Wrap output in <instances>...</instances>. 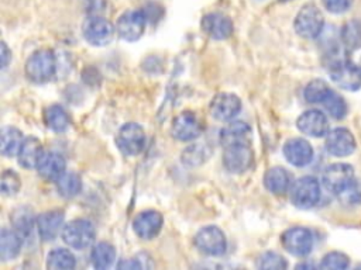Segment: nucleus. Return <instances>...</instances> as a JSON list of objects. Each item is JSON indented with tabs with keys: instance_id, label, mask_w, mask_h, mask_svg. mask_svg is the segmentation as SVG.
<instances>
[{
	"instance_id": "f257e3e1",
	"label": "nucleus",
	"mask_w": 361,
	"mask_h": 270,
	"mask_svg": "<svg viewBox=\"0 0 361 270\" xmlns=\"http://www.w3.org/2000/svg\"><path fill=\"white\" fill-rule=\"evenodd\" d=\"M55 72L56 58L51 49H38L32 52L25 62V76L32 83H47L55 76Z\"/></svg>"
},
{
	"instance_id": "f03ea898",
	"label": "nucleus",
	"mask_w": 361,
	"mask_h": 270,
	"mask_svg": "<svg viewBox=\"0 0 361 270\" xmlns=\"http://www.w3.org/2000/svg\"><path fill=\"white\" fill-rule=\"evenodd\" d=\"M96 238V229L93 224L87 219L78 218L72 219L62 228L63 242L76 250H83L93 245Z\"/></svg>"
},
{
	"instance_id": "7ed1b4c3",
	"label": "nucleus",
	"mask_w": 361,
	"mask_h": 270,
	"mask_svg": "<svg viewBox=\"0 0 361 270\" xmlns=\"http://www.w3.org/2000/svg\"><path fill=\"white\" fill-rule=\"evenodd\" d=\"M252 162H254V153L247 139L224 145L223 165L230 173H234V174L244 173L252 166Z\"/></svg>"
},
{
	"instance_id": "20e7f679",
	"label": "nucleus",
	"mask_w": 361,
	"mask_h": 270,
	"mask_svg": "<svg viewBox=\"0 0 361 270\" xmlns=\"http://www.w3.org/2000/svg\"><path fill=\"white\" fill-rule=\"evenodd\" d=\"M355 180L357 179L354 176V169L348 163L329 165L322 174L323 186L337 195H340L351 184H354Z\"/></svg>"
},
{
	"instance_id": "39448f33",
	"label": "nucleus",
	"mask_w": 361,
	"mask_h": 270,
	"mask_svg": "<svg viewBox=\"0 0 361 270\" xmlns=\"http://www.w3.org/2000/svg\"><path fill=\"white\" fill-rule=\"evenodd\" d=\"M319 198L320 184L312 176H303L290 186V201L298 208H312L317 204Z\"/></svg>"
},
{
	"instance_id": "423d86ee",
	"label": "nucleus",
	"mask_w": 361,
	"mask_h": 270,
	"mask_svg": "<svg viewBox=\"0 0 361 270\" xmlns=\"http://www.w3.org/2000/svg\"><path fill=\"white\" fill-rule=\"evenodd\" d=\"M116 145L126 156L141 153L145 146V132L142 127L137 122L124 124L116 135Z\"/></svg>"
},
{
	"instance_id": "0eeeda50",
	"label": "nucleus",
	"mask_w": 361,
	"mask_h": 270,
	"mask_svg": "<svg viewBox=\"0 0 361 270\" xmlns=\"http://www.w3.org/2000/svg\"><path fill=\"white\" fill-rule=\"evenodd\" d=\"M85 39L93 46H106L114 35L113 24L102 15H87L82 24Z\"/></svg>"
},
{
	"instance_id": "6e6552de",
	"label": "nucleus",
	"mask_w": 361,
	"mask_h": 270,
	"mask_svg": "<svg viewBox=\"0 0 361 270\" xmlns=\"http://www.w3.org/2000/svg\"><path fill=\"white\" fill-rule=\"evenodd\" d=\"M295 31L306 38V39H314L320 35L324 20L322 15V11L314 4H306L300 8L295 18Z\"/></svg>"
},
{
	"instance_id": "1a4fd4ad",
	"label": "nucleus",
	"mask_w": 361,
	"mask_h": 270,
	"mask_svg": "<svg viewBox=\"0 0 361 270\" xmlns=\"http://www.w3.org/2000/svg\"><path fill=\"white\" fill-rule=\"evenodd\" d=\"M147 21L148 17L144 10H128L118 17L116 31L121 39L133 42L141 38L147 27Z\"/></svg>"
},
{
	"instance_id": "9d476101",
	"label": "nucleus",
	"mask_w": 361,
	"mask_h": 270,
	"mask_svg": "<svg viewBox=\"0 0 361 270\" xmlns=\"http://www.w3.org/2000/svg\"><path fill=\"white\" fill-rule=\"evenodd\" d=\"M195 246L204 255L220 256L227 249V240L219 226L209 225L197 231L195 235Z\"/></svg>"
},
{
	"instance_id": "9b49d317",
	"label": "nucleus",
	"mask_w": 361,
	"mask_h": 270,
	"mask_svg": "<svg viewBox=\"0 0 361 270\" xmlns=\"http://www.w3.org/2000/svg\"><path fill=\"white\" fill-rule=\"evenodd\" d=\"M281 242L285 250L290 255L306 256L313 248V235L307 228L293 226L282 233Z\"/></svg>"
},
{
	"instance_id": "f8f14e48",
	"label": "nucleus",
	"mask_w": 361,
	"mask_h": 270,
	"mask_svg": "<svg viewBox=\"0 0 361 270\" xmlns=\"http://www.w3.org/2000/svg\"><path fill=\"white\" fill-rule=\"evenodd\" d=\"M330 77L344 90L355 91L361 87V68L350 60L334 62L330 69Z\"/></svg>"
},
{
	"instance_id": "ddd939ff",
	"label": "nucleus",
	"mask_w": 361,
	"mask_h": 270,
	"mask_svg": "<svg viewBox=\"0 0 361 270\" xmlns=\"http://www.w3.org/2000/svg\"><path fill=\"white\" fill-rule=\"evenodd\" d=\"M203 131L202 121L193 111H182L178 114L171 125V135L182 142L197 138Z\"/></svg>"
},
{
	"instance_id": "4468645a",
	"label": "nucleus",
	"mask_w": 361,
	"mask_h": 270,
	"mask_svg": "<svg viewBox=\"0 0 361 270\" xmlns=\"http://www.w3.org/2000/svg\"><path fill=\"white\" fill-rule=\"evenodd\" d=\"M164 225L162 214L155 210H145L135 215L133 219V229L135 235L141 239L155 238Z\"/></svg>"
},
{
	"instance_id": "2eb2a0df",
	"label": "nucleus",
	"mask_w": 361,
	"mask_h": 270,
	"mask_svg": "<svg viewBox=\"0 0 361 270\" xmlns=\"http://www.w3.org/2000/svg\"><path fill=\"white\" fill-rule=\"evenodd\" d=\"M241 100L233 93H219L210 101V112L219 121H230L241 111Z\"/></svg>"
},
{
	"instance_id": "dca6fc26",
	"label": "nucleus",
	"mask_w": 361,
	"mask_h": 270,
	"mask_svg": "<svg viewBox=\"0 0 361 270\" xmlns=\"http://www.w3.org/2000/svg\"><path fill=\"white\" fill-rule=\"evenodd\" d=\"M202 30L213 39H227L233 34V21L223 13H209L202 18Z\"/></svg>"
},
{
	"instance_id": "f3484780",
	"label": "nucleus",
	"mask_w": 361,
	"mask_h": 270,
	"mask_svg": "<svg viewBox=\"0 0 361 270\" xmlns=\"http://www.w3.org/2000/svg\"><path fill=\"white\" fill-rule=\"evenodd\" d=\"M326 150L333 156H347L355 149V139L345 128H334L326 135Z\"/></svg>"
},
{
	"instance_id": "a211bd4d",
	"label": "nucleus",
	"mask_w": 361,
	"mask_h": 270,
	"mask_svg": "<svg viewBox=\"0 0 361 270\" xmlns=\"http://www.w3.org/2000/svg\"><path fill=\"white\" fill-rule=\"evenodd\" d=\"M296 125L302 134L314 138H320L329 131L327 118L319 110H307L302 112L296 121Z\"/></svg>"
},
{
	"instance_id": "6ab92c4d",
	"label": "nucleus",
	"mask_w": 361,
	"mask_h": 270,
	"mask_svg": "<svg viewBox=\"0 0 361 270\" xmlns=\"http://www.w3.org/2000/svg\"><path fill=\"white\" fill-rule=\"evenodd\" d=\"M65 214L62 210H49L37 217V229L42 240H52L63 228Z\"/></svg>"
},
{
	"instance_id": "aec40b11",
	"label": "nucleus",
	"mask_w": 361,
	"mask_h": 270,
	"mask_svg": "<svg viewBox=\"0 0 361 270\" xmlns=\"http://www.w3.org/2000/svg\"><path fill=\"white\" fill-rule=\"evenodd\" d=\"M283 156L293 166H306L312 162L313 149L303 138H292L283 145Z\"/></svg>"
},
{
	"instance_id": "412c9836",
	"label": "nucleus",
	"mask_w": 361,
	"mask_h": 270,
	"mask_svg": "<svg viewBox=\"0 0 361 270\" xmlns=\"http://www.w3.org/2000/svg\"><path fill=\"white\" fill-rule=\"evenodd\" d=\"M38 174L48 181H56L65 173V159L61 153L47 150L37 165Z\"/></svg>"
},
{
	"instance_id": "4be33fe9",
	"label": "nucleus",
	"mask_w": 361,
	"mask_h": 270,
	"mask_svg": "<svg viewBox=\"0 0 361 270\" xmlns=\"http://www.w3.org/2000/svg\"><path fill=\"white\" fill-rule=\"evenodd\" d=\"M44 152L45 150L38 138L27 136V138H24L21 148L18 150V155H17L18 165L23 166L24 169H34V167H37Z\"/></svg>"
},
{
	"instance_id": "5701e85b",
	"label": "nucleus",
	"mask_w": 361,
	"mask_h": 270,
	"mask_svg": "<svg viewBox=\"0 0 361 270\" xmlns=\"http://www.w3.org/2000/svg\"><path fill=\"white\" fill-rule=\"evenodd\" d=\"M264 186L272 194L282 195L290 188V173L281 166L269 167L264 174Z\"/></svg>"
},
{
	"instance_id": "b1692460",
	"label": "nucleus",
	"mask_w": 361,
	"mask_h": 270,
	"mask_svg": "<svg viewBox=\"0 0 361 270\" xmlns=\"http://www.w3.org/2000/svg\"><path fill=\"white\" fill-rule=\"evenodd\" d=\"M23 236L16 229L3 228L0 232V259L3 262L17 257L21 250Z\"/></svg>"
},
{
	"instance_id": "393cba45",
	"label": "nucleus",
	"mask_w": 361,
	"mask_h": 270,
	"mask_svg": "<svg viewBox=\"0 0 361 270\" xmlns=\"http://www.w3.org/2000/svg\"><path fill=\"white\" fill-rule=\"evenodd\" d=\"M44 122L54 132H63L68 129L71 120L62 105L52 104L44 110Z\"/></svg>"
},
{
	"instance_id": "a878e982",
	"label": "nucleus",
	"mask_w": 361,
	"mask_h": 270,
	"mask_svg": "<svg viewBox=\"0 0 361 270\" xmlns=\"http://www.w3.org/2000/svg\"><path fill=\"white\" fill-rule=\"evenodd\" d=\"M1 155L7 158H13L18 155L21 143L24 141L23 132L16 127H3L1 129Z\"/></svg>"
},
{
	"instance_id": "bb28decb",
	"label": "nucleus",
	"mask_w": 361,
	"mask_h": 270,
	"mask_svg": "<svg viewBox=\"0 0 361 270\" xmlns=\"http://www.w3.org/2000/svg\"><path fill=\"white\" fill-rule=\"evenodd\" d=\"M116 259L114 246L109 242H99L92 248L90 260L96 269H109Z\"/></svg>"
},
{
	"instance_id": "cd10ccee",
	"label": "nucleus",
	"mask_w": 361,
	"mask_h": 270,
	"mask_svg": "<svg viewBox=\"0 0 361 270\" xmlns=\"http://www.w3.org/2000/svg\"><path fill=\"white\" fill-rule=\"evenodd\" d=\"M11 221L14 225V229L24 238L30 236L34 225H37V218H34L32 212L27 207H20L13 211L11 214Z\"/></svg>"
},
{
	"instance_id": "c85d7f7f",
	"label": "nucleus",
	"mask_w": 361,
	"mask_h": 270,
	"mask_svg": "<svg viewBox=\"0 0 361 270\" xmlns=\"http://www.w3.org/2000/svg\"><path fill=\"white\" fill-rule=\"evenodd\" d=\"M76 264V259L73 253L63 248H56L48 253L47 257V266L49 269L56 270H71Z\"/></svg>"
},
{
	"instance_id": "c756f323",
	"label": "nucleus",
	"mask_w": 361,
	"mask_h": 270,
	"mask_svg": "<svg viewBox=\"0 0 361 270\" xmlns=\"http://www.w3.org/2000/svg\"><path fill=\"white\" fill-rule=\"evenodd\" d=\"M55 183H56L58 194L63 198L75 197L82 188L80 177L73 172H65L63 174H61V177Z\"/></svg>"
},
{
	"instance_id": "7c9ffc66",
	"label": "nucleus",
	"mask_w": 361,
	"mask_h": 270,
	"mask_svg": "<svg viewBox=\"0 0 361 270\" xmlns=\"http://www.w3.org/2000/svg\"><path fill=\"white\" fill-rule=\"evenodd\" d=\"M250 134V125L245 124L244 121H231L227 124L221 132H220V142L224 145L237 142V141H244L247 139V135Z\"/></svg>"
},
{
	"instance_id": "2f4dec72",
	"label": "nucleus",
	"mask_w": 361,
	"mask_h": 270,
	"mask_svg": "<svg viewBox=\"0 0 361 270\" xmlns=\"http://www.w3.org/2000/svg\"><path fill=\"white\" fill-rule=\"evenodd\" d=\"M341 41L350 51L361 48V20H350L343 25Z\"/></svg>"
},
{
	"instance_id": "473e14b6",
	"label": "nucleus",
	"mask_w": 361,
	"mask_h": 270,
	"mask_svg": "<svg viewBox=\"0 0 361 270\" xmlns=\"http://www.w3.org/2000/svg\"><path fill=\"white\" fill-rule=\"evenodd\" d=\"M330 93H331V89L329 87V84L324 80L314 79L310 83H307V86L305 87L303 96L307 103H320L322 104Z\"/></svg>"
},
{
	"instance_id": "72a5a7b5",
	"label": "nucleus",
	"mask_w": 361,
	"mask_h": 270,
	"mask_svg": "<svg viewBox=\"0 0 361 270\" xmlns=\"http://www.w3.org/2000/svg\"><path fill=\"white\" fill-rule=\"evenodd\" d=\"M323 107L326 108V111L336 120H341L344 118V115L347 114V105L345 101L343 100V97L337 93H334L331 90V93L326 97V100L322 103Z\"/></svg>"
},
{
	"instance_id": "f704fd0d",
	"label": "nucleus",
	"mask_w": 361,
	"mask_h": 270,
	"mask_svg": "<svg viewBox=\"0 0 361 270\" xmlns=\"http://www.w3.org/2000/svg\"><path fill=\"white\" fill-rule=\"evenodd\" d=\"M0 184H1V193L4 195H14L18 193V190L21 187V180H20V176L14 170L6 169L1 173Z\"/></svg>"
},
{
	"instance_id": "c9c22d12",
	"label": "nucleus",
	"mask_w": 361,
	"mask_h": 270,
	"mask_svg": "<svg viewBox=\"0 0 361 270\" xmlns=\"http://www.w3.org/2000/svg\"><path fill=\"white\" fill-rule=\"evenodd\" d=\"M257 266L259 269H271V270H279V269H286L288 263L286 260L276 252H265L264 255L259 256Z\"/></svg>"
},
{
	"instance_id": "e433bc0d",
	"label": "nucleus",
	"mask_w": 361,
	"mask_h": 270,
	"mask_svg": "<svg viewBox=\"0 0 361 270\" xmlns=\"http://www.w3.org/2000/svg\"><path fill=\"white\" fill-rule=\"evenodd\" d=\"M350 264V259L347 255L341 252H330L327 253L320 263V267L323 269H333V270H343L347 269Z\"/></svg>"
},
{
	"instance_id": "4c0bfd02",
	"label": "nucleus",
	"mask_w": 361,
	"mask_h": 270,
	"mask_svg": "<svg viewBox=\"0 0 361 270\" xmlns=\"http://www.w3.org/2000/svg\"><path fill=\"white\" fill-rule=\"evenodd\" d=\"M351 3H353V0H323L324 7H326L329 11L336 13V14L348 10L350 6H351Z\"/></svg>"
},
{
	"instance_id": "58836bf2",
	"label": "nucleus",
	"mask_w": 361,
	"mask_h": 270,
	"mask_svg": "<svg viewBox=\"0 0 361 270\" xmlns=\"http://www.w3.org/2000/svg\"><path fill=\"white\" fill-rule=\"evenodd\" d=\"M106 7V0H83V8L89 15H100Z\"/></svg>"
},
{
	"instance_id": "ea45409f",
	"label": "nucleus",
	"mask_w": 361,
	"mask_h": 270,
	"mask_svg": "<svg viewBox=\"0 0 361 270\" xmlns=\"http://www.w3.org/2000/svg\"><path fill=\"white\" fill-rule=\"evenodd\" d=\"M11 59V52L7 48L6 42H1V69H6V66L8 65Z\"/></svg>"
},
{
	"instance_id": "a19ab883",
	"label": "nucleus",
	"mask_w": 361,
	"mask_h": 270,
	"mask_svg": "<svg viewBox=\"0 0 361 270\" xmlns=\"http://www.w3.org/2000/svg\"><path fill=\"white\" fill-rule=\"evenodd\" d=\"M118 269H141L142 266L138 263V260L135 259H127V260H123L117 264Z\"/></svg>"
},
{
	"instance_id": "79ce46f5",
	"label": "nucleus",
	"mask_w": 361,
	"mask_h": 270,
	"mask_svg": "<svg viewBox=\"0 0 361 270\" xmlns=\"http://www.w3.org/2000/svg\"><path fill=\"white\" fill-rule=\"evenodd\" d=\"M281 1H289V0H281Z\"/></svg>"
}]
</instances>
